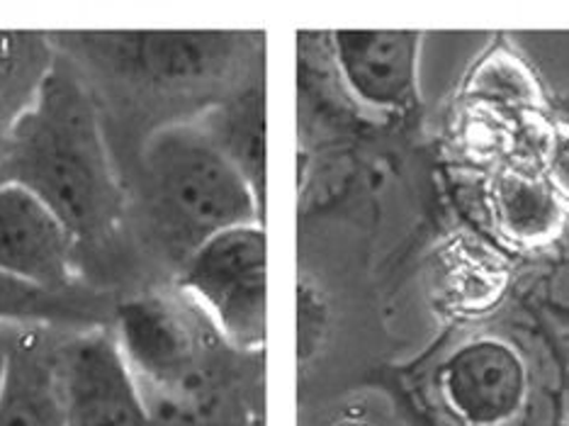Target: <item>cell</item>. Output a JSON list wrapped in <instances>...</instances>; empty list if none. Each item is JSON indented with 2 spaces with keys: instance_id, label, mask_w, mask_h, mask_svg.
<instances>
[{
  "instance_id": "1",
  "label": "cell",
  "mask_w": 569,
  "mask_h": 426,
  "mask_svg": "<svg viewBox=\"0 0 569 426\" xmlns=\"http://www.w3.org/2000/svg\"><path fill=\"white\" fill-rule=\"evenodd\" d=\"M112 329L151 426H261L263 351L231 344L178 286L120 303Z\"/></svg>"
},
{
  "instance_id": "2",
  "label": "cell",
  "mask_w": 569,
  "mask_h": 426,
  "mask_svg": "<svg viewBox=\"0 0 569 426\" xmlns=\"http://www.w3.org/2000/svg\"><path fill=\"white\" fill-rule=\"evenodd\" d=\"M0 184H18L42 198L81 247L120 225L124 196L98 110L61 59L40 100L6 137Z\"/></svg>"
},
{
  "instance_id": "3",
  "label": "cell",
  "mask_w": 569,
  "mask_h": 426,
  "mask_svg": "<svg viewBox=\"0 0 569 426\" xmlns=\"http://www.w3.org/2000/svg\"><path fill=\"white\" fill-rule=\"evenodd\" d=\"M149 192L183 247L180 261L219 231L263 222V198L200 122H171L144 147Z\"/></svg>"
},
{
  "instance_id": "4",
  "label": "cell",
  "mask_w": 569,
  "mask_h": 426,
  "mask_svg": "<svg viewBox=\"0 0 569 426\" xmlns=\"http://www.w3.org/2000/svg\"><path fill=\"white\" fill-rule=\"evenodd\" d=\"M423 395L446 426H528L540 395L536 356L509 329L465 331L429 364Z\"/></svg>"
},
{
  "instance_id": "5",
  "label": "cell",
  "mask_w": 569,
  "mask_h": 426,
  "mask_svg": "<svg viewBox=\"0 0 569 426\" xmlns=\"http://www.w3.org/2000/svg\"><path fill=\"white\" fill-rule=\"evenodd\" d=\"M266 270V229L263 222H253L204 239L180 261L176 286L214 321L231 344L246 351H263Z\"/></svg>"
},
{
  "instance_id": "6",
  "label": "cell",
  "mask_w": 569,
  "mask_h": 426,
  "mask_svg": "<svg viewBox=\"0 0 569 426\" xmlns=\"http://www.w3.org/2000/svg\"><path fill=\"white\" fill-rule=\"evenodd\" d=\"M61 373L69 426H151L112 325L69 331Z\"/></svg>"
},
{
  "instance_id": "7",
  "label": "cell",
  "mask_w": 569,
  "mask_h": 426,
  "mask_svg": "<svg viewBox=\"0 0 569 426\" xmlns=\"http://www.w3.org/2000/svg\"><path fill=\"white\" fill-rule=\"evenodd\" d=\"M79 249L69 225L18 184H0V274L49 293L79 288Z\"/></svg>"
},
{
  "instance_id": "8",
  "label": "cell",
  "mask_w": 569,
  "mask_h": 426,
  "mask_svg": "<svg viewBox=\"0 0 569 426\" xmlns=\"http://www.w3.org/2000/svg\"><path fill=\"white\" fill-rule=\"evenodd\" d=\"M336 71L348 93L378 112H405L419 96V32L339 30L331 32Z\"/></svg>"
},
{
  "instance_id": "9",
  "label": "cell",
  "mask_w": 569,
  "mask_h": 426,
  "mask_svg": "<svg viewBox=\"0 0 569 426\" xmlns=\"http://www.w3.org/2000/svg\"><path fill=\"white\" fill-rule=\"evenodd\" d=\"M67 329L22 327L0 390V426H69L61 351Z\"/></svg>"
},
{
  "instance_id": "10",
  "label": "cell",
  "mask_w": 569,
  "mask_h": 426,
  "mask_svg": "<svg viewBox=\"0 0 569 426\" xmlns=\"http://www.w3.org/2000/svg\"><path fill=\"white\" fill-rule=\"evenodd\" d=\"M127 61L159 83H202L224 73L234 59L237 34L222 32H134L110 34Z\"/></svg>"
},
{
  "instance_id": "11",
  "label": "cell",
  "mask_w": 569,
  "mask_h": 426,
  "mask_svg": "<svg viewBox=\"0 0 569 426\" xmlns=\"http://www.w3.org/2000/svg\"><path fill=\"white\" fill-rule=\"evenodd\" d=\"M491 212L501 235L521 247H540L565 225V202L546 174L521 166H507L491 180Z\"/></svg>"
},
{
  "instance_id": "12",
  "label": "cell",
  "mask_w": 569,
  "mask_h": 426,
  "mask_svg": "<svg viewBox=\"0 0 569 426\" xmlns=\"http://www.w3.org/2000/svg\"><path fill=\"white\" fill-rule=\"evenodd\" d=\"M57 63L47 32L0 30V132L8 135L34 108Z\"/></svg>"
},
{
  "instance_id": "13",
  "label": "cell",
  "mask_w": 569,
  "mask_h": 426,
  "mask_svg": "<svg viewBox=\"0 0 569 426\" xmlns=\"http://www.w3.org/2000/svg\"><path fill=\"white\" fill-rule=\"evenodd\" d=\"M118 305H108L100 295L81 288L49 293L0 274V321L22 327H54L79 331L112 325Z\"/></svg>"
},
{
  "instance_id": "14",
  "label": "cell",
  "mask_w": 569,
  "mask_h": 426,
  "mask_svg": "<svg viewBox=\"0 0 569 426\" xmlns=\"http://www.w3.org/2000/svg\"><path fill=\"white\" fill-rule=\"evenodd\" d=\"M266 102L263 90L249 86L241 96L224 102L214 115H207L200 125L217 147L237 164L258 196L266 190Z\"/></svg>"
},
{
  "instance_id": "15",
  "label": "cell",
  "mask_w": 569,
  "mask_h": 426,
  "mask_svg": "<svg viewBox=\"0 0 569 426\" xmlns=\"http://www.w3.org/2000/svg\"><path fill=\"white\" fill-rule=\"evenodd\" d=\"M470 96L509 108H530L538 100L533 76L509 51L491 55L470 76Z\"/></svg>"
},
{
  "instance_id": "16",
  "label": "cell",
  "mask_w": 569,
  "mask_h": 426,
  "mask_svg": "<svg viewBox=\"0 0 569 426\" xmlns=\"http://www.w3.org/2000/svg\"><path fill=\"white\" fill-rule=\"evenodd\" d=\"M546 178L562 202H569V122H555L548 135Z\"/></svg>"
},
{
  "instance_id": "17",
  "label": "cell",
  "mask_w": 569,
  "mask_h": 426,
  "mask_svg": "<svg viewBox=\"0 0 569 426\" xmlns=\"http://www.w3.org/2000/svg\"><path fill=\"white\" fill-rule=\"evenodd\" d=\"M20 329L22 325H8V321H0V390H3L8 366H10V354H12V346H16Z\"/></svg>"
},
{
  "instance_id": "18",
  "label": "cell",
  "mask_w": 569,
  "mask_h": 426,
  "mask_svg": "<svg viewBox=\"0 0 569 426\" xmlns=\"http://www.w3.org/2000/svg\"><path fill=\"white\" fill-rule=\"evenodd\" d=\"M6 137H8V135L0 132V153H3V147H6Z\"/></svg>"
},
{
  "instance_id": "19",
  "label": "cell",
  "mask_w": 569,
  "mask_h": 426,
  "mask_svg": "<svg viewBox=\"0 0 569 426\" xmlns=\"http://www.w3.org/2000/svg\"><path fill=\"white\" fill-rule=\"evenodd\" d=\"M343 426H363V424H343Z\"/></svg>"
}]
</instances>
